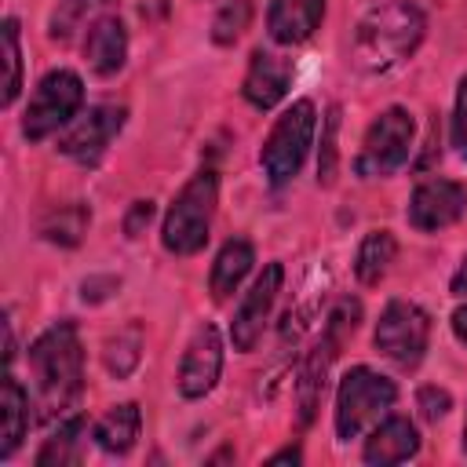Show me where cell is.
<instances>
[{
    "instance_id": "4",
    "label": "cell",
    "mask_w": 467,
    "mask_h": 467,
    "mask_svg": "<svg viewBox=\"0 0 467 467\" xmlns=\"http://www.w3.org/2000/svg\"><path fill=\"white\" fill-rule=\"evenodd\" d=\"M314 128H317V109L310 99H296L277 117V124L270 128L263 153H259L270 186H285L299 175V168L310 153V142H314Z\"/></svg>"
},
{
    "instance_id": "8",
    "label": "cell",
    "mask_w": 467,
    "mask_h": 467,
    "mask_svg": "<svg viewBox=\"0 0 467 467\" xmlns=\"http://www.w3.org/2000/svg\"><path fill=\"white\" fill-rule=\"evenodd\" d=\"M376 350L398 368H416L431 339V317L409 299H390L376 321Z\"/></svg>"
},
{
    "instance_id": "11",
    "label": "cell",
    "mask_w": 467,
    "mask_h": 467,
    "mask_svg": "<svg viewBox=\"0 0 467 467\" xmlns=\"http://www.w3.org/2000/svg\"><path fill=\"white\" fill-rule=\"evenodd\" d=\"M281 281H285V266L281 263H266L263 274L252 281V288L244 292L234 321H230V339H234V350H252L263 336V325L277 303V292H281Z\"/></svg>"
},
{
    "instance_id": "12",
    "label": "cell",
    "mask_w": 467,
    "mask_h": 467,
    "mask_svg": "<svg viewBox=\"0 0 467 467\" xmlns=\"http://www.w3.org/2000/svg\"><path fill=\"white\" fill-rule=\"evenodd\" d=\"M219 372H223V336L212 321H204L182 350L179 376H175L179 394L182 398H204L219 383Z\"/></svg>"
},
{
    "instance_id": "20",
    "label": "cell",
    "mask_w": 467,
    "mask_h": 467,
    "mask_svg": "<svg viewBox=\"0 0 467 467\" xmlns=\"http://www.w3.org/2000/svg\"><path fill=\"white\" fill-rule=\"evenodd\" d=\"M139 431H142V412L135 401H124V405H113L99 423H95V441L102 452L109 456H124L131 452V445L139 441Z\"/></svg>"
},
{
    "instance_id": "35",
    "label": "cell",
    "mask_w": 467,
    "mask_h": 467,
    "mask_svg": "<svg viewBox=\"0 0 467 467\" xmlns=\"http://www.w3.org/2000/svg\"><path fill=\"white\" fill-rule=\"evenodd\" d=\"M463 452H467V420H463Z\"/></svg>"
},
{
    "instance_id": "19",
    "label": "cell",
    "mask_w": 467,
    "mask_h": 467,
    "mask_svg": "<svg viewBox=\"0 0 467 467\" xmlns=\"http://www.w3.org/2000/svg\"><path fill=\"white\" fill-rule=\"evenodd\" d=\"M252 263H255V248H252L248 241H241V237L226 241V244L219 248L215 263H212V277H208L212 299H219V303H223V299H230V296L237 292V285L248 277Z\"/></svg>"
},
{
    "instance_id": "2",
    "label": "cell",
    "mask_w": 467,
    "mask_h": 467,
    "mask_svg": "<svg viewBox=\"0 0 467 467\" xmlns=\"http://www.w3.org/2000/svg\"><path fill=\"white\" fill-rule=\"evenodd\" d=\"M29 372L33 390L44 420L69 412L84 390V347L73 321H58L40 332L29 347Z\"/></svg>"
},
{
    "instance_id": "33",
    "label": "cell",
    "mask_w": 467,
    "mask_h": 467,
    "mask_svg": "<svg viewBox=\"0 0 467 467\" xmlns=\"http://www.w3.org/2000/svg\"><path fill=\"white\" fill-rule=\"evenodd\" d=\"M449 288H452V296H460V299L467 296V259H463V263H460V270L452 274V285H449Z\"/></svg>"
},
{
    "instance_id": "25",
    "label": "cell",
    "mask_w": 467,
    "mask_h": 467,
    "mask_svg": "<svg viewBox=\"0 0 467 467\" xmlns=\"http://www.w3.org/2000/svg\"><path fill=\"white\" fill-rule=\"evenodd\" d=\"M139 354H142V332H139V325H128V328H120L117 336H109V343H106V368L117 376V379H124L135 365H139Z\"/></svg>"
},
{
    "instance_id": "22",
    "label": "cell",
    "mask_w": 467,
    "mask_h": 467,
    "mask_svg": "<svg viewBox=\"0 0 467 467\" xmlns=\"http://www.w3.org/2000/svg\"><path fill=\"white\" fill-rule=\"evenodd\" d=\"M80 441H84V420L69 416L58 423V431L40 445L36 467H62V463H80Z\"/></svg>"
},
{
    "instance_id": "6",
    "label": "cell",
    "mask_w": 467,
    "mask_h": 467,
    "mask_svg": "<svg viewBox=\"0 0 467 467\" xmlns=\"http://www.w3.org/2000/svg\"><path fill=\"white\" fill-rule=\"evenodd\" d=\"M412 139H416V120H412V113L401 109V106L383 109V113L368 124V131H365V139H361V150H358V157H354V171H358L361 179L394 175V171L409 161Z\"/></svg>"
},
{
    "instance_id": "14",
    "label": "cell",
    "mask_w": 467,
    "mask_h": 467,
    "mask_svg": "<svg viewBox=\"0 0 467 467\" xmlns=\"http://www.w3.org/2000/svg\"><path fill=\"white\" fill-rule=\"evenodd\" d=\"M292 84V62L285 55H274L266 47H255L248 58V73L241 84V95L255 106V109H274Z\"/></svg>"
},
{
    "instance_id": "29",
    "label": "cell",
    "mask_w": 467,
    "mask_h": 467,
    "mask_svg": "<svg viewBox=\"0 0 467 467\" xmlns=\"http://www.w3.org/2000/svg\"><path fill=\"white\" fill-rule=\"evenodd\" d=\"M452 146H456L460 161H467V73L460 77V88H456V109H452Z\"/></svg>"
},
{
    "instance_id": "21",
    "label": "cell",
    "mask_w": 467,
    "mask_h": 467,
    "mask_svg": "<svg viewBox=\"0 0 467 467\" xmlns=\"http://www.w3.org/2000/svg\"><path fill=\"white\" fill-rule=\"evenodd\" d=\"M394 255H398V241H394L390 230H372V234H365L361 244H358V255H354V274H358V281H361V285H379V281L387 277Z\"/></svg>"
},
{
    "instance_id": "10",
    "label": "cell",
    "mask_w": 467,
    "mask_h": 467,
    "mask_svg": "<svg viewBox=\"0 0 467 467\" xmlns=\"http://www.w3.org/2000/svg\"><path fill=\"white\" fill-rule=\"evenodd\" d=\"M463 212H467V186H460L452 179H423L409 197L405 219H409V226L434 234V230L460 223Z\"/></svg>"
},
{
    "instance_id": "15",
    "label": "cell",
    "mask_w": 467,
    "mask_h": 467,
    "mask_svg": "<svg viewBox=\"0 0 467 467\" xmlns=\"http://www.w3.org/2000/svg\"><path fill=\"white\" fill-rule=\"evenodd\" d=\"M128 58V29L117 15H99L84 36V62L95 77H113Z\"/></svg>"
},
{
    "instance_id": "17",
    "label": "cell",
    "mask_w": 467,
    "mask_h": 467,
    "mask_svg": "<svg viewBox=\"0 0 467 467\" xmlns=\"http://www.w3.org/2000/svg\"><path fill=\"white\" fill-rule=\"evenodd\" d=\"M416 452H420V434H416V427H412L409 416H387V420L368 434V441H365V449H361L365 463H372V467L405 463V460H412Z\"/></svg>"
},
{
    "instance_id": "16",
    "label": "cell",
    "mask_w": 467,
    "mask_h": 467,
    "mask_svg": "<svg viewBox=\"0 0 467 467\" xmlns=\"http://www.w3.org/2000/svg\"><path fill=\"white\" fill-rule=\"evenodd\" d=\"M321 15H325V0H270L266 33L274 44L296 47L314 36V29L321 26Z\"/></svg>"
},
{
    "instance_id": "26",
    "label": "cell",
    "mask_w": 467,
    "mask_h": 467,
    "mask_svg": "<svg viewBox=\"0 0 467 467\" xmlns=\"http://www.w3.org/2000/svg\"><path fill=\"white\" fill-rule=\"evenodd\" d=\"M252 18H255V4H252V0H226V4L215 11V18H212V40H215V44H234V40H241L244 29L252 26Z\"/></svg>"
},
{
    "instance_id": "34",
    "label": "cell",
    "mask_w": 467,
    "mask_h": 467,
    "mask_svg": "<svg viewBox=\"0 0 467 467\" xmlns=\"http://www.w3.org/2000/svg\"><path fill=\"white\" fill-rule=\"evenodd\" d=\"M288 460H292V463H299V460H303V452L292 445V449H281V452H274V456H270V463H288Z\"/></svg>"
},
{
    "instance_id": "30",
    "label": "cell",
    "mask_w": 467,
    "mask_h": 467,
    "mask_svg": "<svg viewBox=\"0 0 467 467\" xmlns=\"http://www.w3.org/2000/svg\"><path fill=\"white\" fill-rule=\"evenodd\" d=\"M150 219H153V201H135L128 208V215H124V234L128 237H139L150 226Z\"/></svg>"
},
{
    "instance_id": "1",
    "label": "cell",
    "mask_w": 467,
    "mask_h": 467,
    "mask_svg": "<svg viewBox=\"0 0 467 467\" xmlns=\"http://www.w3.org/2000/svg\"><path fill=\"white\" fill-rule=\"evenodd\" d=\"M423 33H427V18L416 4L409 0L376 4L372 11H365V18L354 29L350 62L365 77H383L416 55Z\"/></svg>"
},
{
    "instance_id": "5",
    "label": "cell",
    "mask_w": 467,
    "mask_h": 467,
    "mask_svg": "<svg viewBox=\"0 0 467 467\" xmlns=\"http://www.w3.org/2000/svg\"><path fill=\"white\" fill-rule=\"evenodd\" d=\"M394 398H398L394 379H387L365 365H354L339 379V390H336V434H339V441L358 438L368 423H376L394 405Z\"/></svg>"
},
{
    "instance_id": "3",
    "label": "cell",
    "mask_w": 467,
    "mask_h": 467,
    "mask_svg": "<svg viewBox=\"0 0 467 467\" xmlns=\"http://www.w3.org/2000/svg\"><path fill=\"white\" fill-rule=\"evenodd\" d=\"M215 201H219V175L212 168H201L171 201L164 226H161V244L171 255H193L204 248L208 230H212V215H215Z\"/></svg>"
},
{
    "instance_id": "18",
    "label": "cell",
    "mask_w": 467,
    "mask_h": 467,
    "mask_svg": "<svg viewBox=\"0 0 467 467\" xmlns=\"http://www.w3.org/2000/svg\"><path fill=\"white\" fill-rule=\"evenodd\" d=\"M29 431V394L7 372L0 383V460H11Z\"/></svg>"
},
{
    "instance_id": "23",
    "label": "cell",
    "mask_w": 467,
    "mask_h": 467,
    "mask_svg": "<svg viewBox=\"0 0 467 467\" xmlns=\"http://www.w3.org/2000/svg\"><path fill=\"white\" fill-rule=\"evenodd\" d=\"M102 7H106V0H58L51 18H47V36L58 40V44L73 40V33L91 26Z\"/></svg>"
},
{
    "instance_id": "7",
    "label": "cell",
    "mask_w": 467,
    "mask_h": 467,
    "mask_svg": "<svg viewBox=\"0 0 467 467\" xmlns=\"http://www.w3.org/2000/svg\"><path fill=\"white\" fill-rule=\"evenodd\" d=\"M80 102H84V80L73 69H51L36 84V91L22 113V135L29 142L55 135L58 128H66L77 117Z\"/></svg>"
},
{
    "instance_id": "28",
    "label": "cell",
    "mask_w": 467,
    "mask_h": 467,
    "mask_svg": "<svg viewBox=\"0 0 467 467\" xmlns=\"http://www.w3.org/2000/svg\"><path fill=\"white\" fill-rule=\"evenodd\" d=\"M336 128H339V109L328 113L325 120V150H321V161H317V182H332V171H336Z\"/></svg>"
},
{
    "instance_id": "9",
    "label": "cell",
    "mask_w": 467,
    "mask_h": 467,
    "mask_svg": "<svg viewBox=\"0 0 467 467\" xmlns=\"http://www.w3.org/2000/svg\"><path fill=\"white\" fill-rule=\"evenodd\" d=\"M358 328V303L343 299L328 321H325V332L321 339L314 343V350L306 354V365H303V376H299V427H306L314 420V409L321 401V390H325V376H328V365L332 358L339 354L343 339Z\"/></svg>"
},
{
    "instance_id": "32",
    "label": "cell",
    "mask_w": 467,
    "mask_h": 467,
    "mask_svg": "<svg viewBox=\"0 0 467 467\" xmlns=\"http://www.w3.org/2000/svg\"><path fill=\"white\" fill-rule=\"evenodd\" d=\"M449 325H452V336H456V339H460V343L467 347V303L452 310V317H449Z\"/></svg>"
},
{
    "instance_id": "13",
    "label": "cell",
    "mask_w": 467,
    "mask_h": 467,
    "mask_svg": "<svg viewBox=\"0 0 467 467\" xmlns=\"http://www.w3.org/2000/svg\"><path fill=\"white\" fill-rule=\"evenodd\" d=\"M124 117H128L124 106H91L88 113L69 120L66 135L58 139V150L80 164H95L109 146V139L124 128Z\"/></svg>"
},
{
    "instance_id": "31",
    "label": "cell",
    "mask_w": 467,
    "mask_h": 467,
    "mask_svg": "<svg viewBox=\"0 0 467 467\" xmlns=\"http://www.w3.org/2000/svg\"><path fill=\"white\" fill-rule=\"evenodd\" d=\"M420 409H423L427 420H438V416H445V409H449V394L438 390V387H423V390H420Z\"/></svg>"
},
{
    "instance_id": "24",
    "label": "cell",
    "mask_w": 467,
    "mask_h": 467,
    "mask_svg": "<svg viewBox=\"0 0 467 467\" xmlns=\"http://www.w3.org/2000/svg\"><path fill=\"white\" fill-rule=\"evenodd\" d=\"M88 219H91V212H88L80 201H73V204H58V208L40 223V234H44L47 241L69 248V244H77V241L84 237Z\"/></svg>"
},
{
    "instance_id": "27",
    "label": "cell",
    "mask_w": 467,
    "mask_h": 467,
    "mask_svg": "<svg viewBox=\"0 0 467 467\" xmlns=\"http://www.w3.org/2000/svg\"><path fill=\"white\" fill-rule=\"evenodd\" d=\"M4 58H7V80H4V106L18 99L22 88V51H18V22L4 18Z\"/></svg>"
}]
</instances>
